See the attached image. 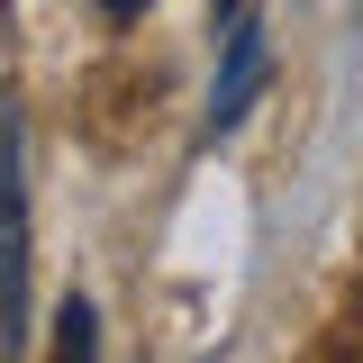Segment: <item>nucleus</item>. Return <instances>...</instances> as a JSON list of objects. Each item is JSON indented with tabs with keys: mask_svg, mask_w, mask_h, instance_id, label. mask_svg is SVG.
<instances>
[{
	"mask_svg": "<svg viewBox=\"0 0 363 363\" xmlns=\"http://www.w3.org/2000/svg\"><path fill=\"white\" fill-rule=\"evenodd\" d=\"M28 336V191H18V109L0 100V345Z\"/></svg>",
	"mask_w": 363,
	"mask_h": 363,
	"instance_id": "obj_1",
	"label": "nucleus"
},
{
	"mask_svg": "<svg viewBox=\"0 0 363 363\" xmlns=\"http://www.w3.org/2000/svg\"><path fill=\"white\" fill-rule=\"evenodd\" d=\"M91 345H100V336H91V309L64 300V309H55V354H91Z\"/></svg>",
	"mask_w": 363,
	"mask_h": 363,
	"instance_id": "obj_3",
	"label": "nucleus"
},
{
	"mask_svg": "<svg viewBox=\"0 0 363 363\" xmlns=\"http://www.w3.org/2000/svg\"><path fill=\"white\" fill-rule=\"evenodd\" d=\"M136 9H145V0H109V18H136Z\"/></svg>",
	"mask_w": 363,
	"mask_h": 363,
	"instance_id": "obj_4",
	"label": "nucleus"
},
{
	"mask_svg": "<svg viewBox=\"0 0 363 363\" xmlns=\"http://www.w3.org/2000/svg\"><path fill=\"white\" fill-rule=\"evenodd\" d=\"M218 18H236V0H218Z\"/></svg>",
	"mask_w": 363,
	"mask_h": 363,
	"instance_id": "obj_5",
	"label": "nucleus"
},
{
	"mask_svg": "<svg viewBox=\"0 0 363 363\" xmlns=\"http://www.w3.org/2000/svg\"><path fill=\"white\" fill-rule=\"evenodd\" d=\"M264 73H272V45L255 18H227V55H218V82H209V136L245 128V109L264 100Z\"/></svg>",
	"mask_w": 363,
	"mask_h": 363,
	"instance_id": "obj_2",
	"label": "nucleus"
}]
</instances>
